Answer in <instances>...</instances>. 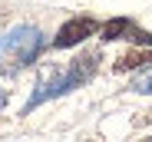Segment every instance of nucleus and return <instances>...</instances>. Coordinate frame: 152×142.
Masks as SVG:
<instances>
[{
    "label": "nucleus",
    "instance_id": "39448f33",
    "mask_svg": "<svg viewBox=\"0 0 152 142\" xmlns=\"http://www.w3.org/2000/svg\"><path fill=\"white\" fill-rule=\"evenodd\" d=\"M129 30H132V20H129V17H113V20H106V23H99V40H106V43L126 40Z\"/></svg>",
    "mask_w": 152,
    "mask_h": 142
},
{
    "label": "nucleus",
    "instance_id": "20e7f679",
    "mask_svg": "<svg viewBox=\"0 0 152 142\" xmlns=\"http://www.w3.org/2000/svg\"><path fill=\"white\" fill-rule=\"evenodd\" d=\"M116 73H132V69H152V50H129L116 60Z\"/></svg>",
    "mask_w": 152,
    "mask_h": 142
},
{
    "label": "nucleus",
    "instance_id": "f257e3e1",
    "mask_svg": "<svg viewBox=\"0 0 152 142\" xmlns=\"http://www.w3.org/2000/svg\"><path fill=\"white\" fill-rule=\"evenodd\" d=\"M96 66H99V50H86V53L76 56L66 69H50V73H43L40 83H37V89L30 92L27 106H23V116L33 112L43 103H50V99H56V96H66V92L86 86L96 76Z\"/></svg>",
    "mask_w": 152,
    "mask_h": 142
},
{
    "label": "nucleus",
    "instance_id": "6e6552de",
    "mask_svg": "<svg viewBox=\"0 0 152 142\" xmlns=\"http://www.w3.org/2000/svg\"><path fill=\"white\" fill-rule=\"evenodd\" d=\"M7 106V89H0V109Z\"/></svg>",
    "mask_w": 152,
    "mask_h": 142
},
{
    "label": "nucleus",
    "instance_id": "0eeeda50",
    "mask_svg": "<svg viewBox=\"0 0 152 142\" xmlns=\"http://www.w3.org/2000/svg\"><path fill=\"white\" fill-rule=\"evenodd\" d=\"M126 40H132L136 46H152V33H145V30H139L136 23H132V30L126 33Z\"/></svg>",
    "mask_w": 152,
    "mask_h": 142
},
{
    "label": "nucleus",
    "instance_id": "f03ea898",
    "mask_svg": "<svg viewBox=\"0 0 152 142\" xmlns=\"http://www.w3.org/2000/svg\"><path fill=\"white\" fill-rule=\"evenodd\" d=\"M43 33L33 23H17L13 30L0 36V76H13L40 60L43 53Z\"/></svg>",
    "mask_w": 152,
    "mask_h": 142
},
{
    "label": "nucleus",
    "instance_id": "7ed1b4c3",
    "mask_svg": "<svg viewBox=\"0 0 152 142\" xmlns=\"http://www.w3.org/2000/svg\"><path fill=\"white\" fill-rule=\"evenodd\" d=\"M96 33H99V23L93 17H73V20H66L63 27L56 30L53 46H56V50H69V46L83 43L86 36H96Z\"/></svg>",
    "mask_w": 152,
    "mask_h": 142
},
{
    "label": "nucleus",
    "instance_id": "423d86ee",
    "mask_svg": "<svg viewBox=\"0 0 152 142\" xmlns=\"http://www.w3.org/2000/svg\"><path fill=\"white\" fill-rule=\"evenodd\" d=\"M132 92H152V69H139V76L129 86Z\"/></svg>",
    "mask_w": 152,
    "mask_h": 142
}]
</instances>
